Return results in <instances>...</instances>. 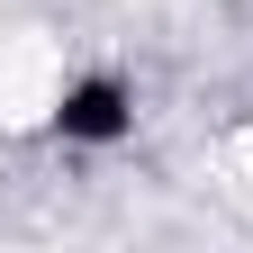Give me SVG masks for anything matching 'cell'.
I'll return each instance as SVG.
<instances>
[{"label":"cell","instance_id":"6da1fadb","mask_svg":"<svg viewBox=\"0 0 253 253\" xmlns=\"http://www.w3.org/2000/svg\"><path fill=\"white\" fill-rule=\"evenodd\" d=\"M126 126H136V90H126L118 73H82L54 100V136L63 145H118Z\"/></svg>","mask_w":253,"mask_h":253}]
</instances>
